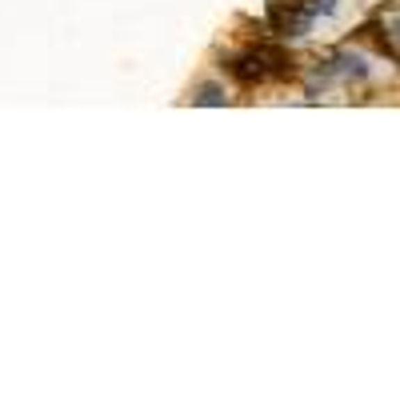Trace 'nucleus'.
<instances>
[{
  "label": "nucleus",
  "instance_id": "1",
  "mask_svg": "<svg viewBox=\"0 0 400 400\" xmlns=\"http://www.w3.org/2000/svg\"><path fill=\"white\" fill-rule=\"evenodd\" d=\"M272 20H276V29H285V32H304L308 29V16H304L301 8H288L285 13V4H272Z\"/></svg>",
  "mask_w": 400,
  "mask_h": 400
},
{
  "label": "nucleus",
  "instance_id": "2",
  "mask_svg": "<svg viewBox=\"0 0 400 400\" xmlns=\"http://www.w3.org/2000/svg\"><path fill=\"white\" fill-rule=\"evenodd\" d=\"M232 72H237L244 84H248V80H260V77H264V61H260V52H256V56H244V61H237V68H232Z\"/></svg>",
  "mask_w": 400,
  "mask_h": 400
},
{
  "label": "nucleus",
  "instance_id": "3",
  "mask_svg": "<svg viewBox=\"0 0 400 400\" xmlns=\"http://www.w3.org/2000/svg\"><path fill=\"white\" fill-rule=\"evenodd\" d=\"M196 100H200V104H221L224 96H221V88H216V84H208V88H200V96H196Z\"/></svg>",
  "mask_w": 400,
  "mask_h": 400
}]
</instances>
